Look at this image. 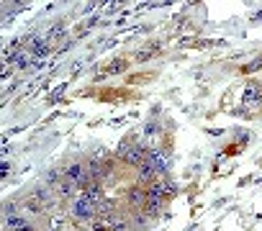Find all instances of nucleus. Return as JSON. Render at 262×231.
Returning <instances> with one entry per match:
<instances>
[{"label":"nucleus","mask_w":262,"mask_h":231,"mask_svg":"<svg viewBox=\"0 0 262 231\" xmlns=\"http://www.w3.org/2000/svg\"><path fill=\"white\" fill-rule=\"evenodd\" d=\"M175 195H178V188H175L172 182H165V200H167V198H175Z\"/></svg>","instance_id":"obj_14"},{"label":"nucleus","mask_w":262,"mask_h":231,"mask_svg":"<svg viewBox=\"0 0 262 231\" xmlns=\"http://www.w3.org/2000/svg\"><path fill=\"white\" fill-rule=\"evenodd\" d=\"M160 52V47H155L152 44V49H144V52H137V62H147V59H152L155 54Z\"/></svg>","instance_id":"obj_12"},{"label":"nucleus","mask_w":262,"mask_h":231,"mask_svg":"<svg viewBox=\"0 0 262 231\" xmlns=\"http://www.w3.org/2000/svg\"><path fill=\"white\" fill-rule=\"evenodd\" d=\"M121 159H123L128 167H134V170H137V167H142V165L147 162V149H144L142 144H131Z\"/></svg>","instance_id":"obj_4"},{"label":"nucleus","mask_w":262,"mask_h":231,"mask_svg":"<svg viewBox=\"0 0 262 231\" xmlns=\"http://www.w3.org/2000/svg\"><path fill=\"white\" fill-rule=\"evenodd\" d=\"M126 205L131 208V211H144V205H147V188L144 185H131L128 190H126Z\"/></svg>","instance_id":"obj_3"},{"label":"nucleus","mask_w":262,"mask_h":231,"mask_svg":"<svg viewBox=\"0 0 262 231\" xmlns=\"http://www.w3.org/2000/svg\"><path fill=\"white\" fill-rule=\"evenodd\" d=\"M95 216H98V205H93L85 195L70 200V218L75 223H90V221H95Z\"/></svg>","instance_id":"obj_1"},{"label":"nucleus","mask_w":262,"mask_h":231,"mask_svg":"<svg viewBox=\"0 0 262 231\" xmlns=\"http://www.w3.org/2000/svg\"><path fill=\"white\" fill-rule=\"evenodd\" d=\"M165 211V200H155V198H147V205H144V213L149 218H157L160 213Z\"/></svg>","instance_id":"obj_11"},{"label":"nucleus","mask_w":262,"mask_h":231,"mask_svg":"<svg viewBox=\"0 0 262 231\" xmlns=\"http://www.w3.org/2000/svg\"><path fill=\"white\" fill-rule=\"evenodd\" d=\"M64 177H67V180H72V182H77L80 188H85V185L90 182L88 167H85V165H80V162H72V165H67V170H64Z\"/></svg>","instance_id":"obj_5"},{"label":"nucleus","mask_w":262,"mask_h":231,"mask_svg":"<svg viewBox=\"0 0 262 231\" xmlns=\"http://www.w3.org/2000/svg\"><path fill=\"white\" fill-rule=\"evenodd\" d=\"M262 108V85L259 82H247L244 93H242V110L247 115H254Z\"/></svg>","instance_id":"obj_2"},{"label":"nucleus","mask_w":262,"mask_h":231,"mask_svg":"<svg viewBox=\"0 0 262 231\" xmlns=\"http://www.w3.org/2000/svg\"><path fill=\"white\" fill-rule=\"evenodd\" d=\"M147 162L155 167L157 175H165V170H167V157H165L160 149H149V152H147Z\"/></svg>","instance_id":"obj_7"},{"label":"nucleus","mask_w":262,"mask_h":231,"mask_svg":"<svg viewBox=\"0 0 262 231\" xmlns=\"http://www.w3.org/2000/svg\"><path fill=\"white\" fill-rule=\"evenodd\" d=\"M262 67V57L259 59H254L252 64H247V67H242V72H254V70H259Z\"/></svg>","instance_id":"obj_15"},{"label":"nucleus","mask_w":262,"mask_h":231,"mask_svg":"<svg viewBox=\"0 0 262 231\" xmlns=\"http://www.w3.org/2000/svg\"><path fill=\"white\" fill-rule=\"evenodd\" d=\"M21 231H34V226H26V228H21Z\"/></svg>","instance_id":"obj_16"},{"label":"nucleus","mask_w":262,"mask_h":231,"mask_svg":"<svg viewBox=\"0 0 262 231\" xmlns=\"http://www.w3.org/2000/svg\"><path fill=\"white\" fill-rule=\"evenodd\" d=\"M26 226H31L24 216H18V213H11V216H6V223H3V231H21V228H26Z\"/></svg>","instance_id":"obj_10"},{"label":"nucleus","mask_w":262,"mask_h":231,"mask_svg":"<svg viewBox=\"0 0 262 231\" xmlns=\"http://www.w3.org/2000/svg\"><path fill=\"white\" fill-rule=\"evenodd\" d=\"M128 67V62L126 59H113L111 64H108V72H123Z\"/></svg>","instance_id":"obj_13"},{"label":"nucleus","mask_w":262,"mask_h":231,"mask_svg":"<svg viewBox=\"0 0 262 231\" xmlns=\"http://www.w3.org/2000/svg\"><path fill=\"white\" fill-rule=\"evenodd\" d=\"M157 177H160V175L155 172V167H152L149 162H144L142 167H137V180H139V185H144V188H147V185H149V182H155Z\"/></svg>","instance_id":"obj_8"},{"label":"nucleus","mask_w":262,"mask_h":231,"mask_svg":"<svg viewBox=\"0 0 262 231\" xmlns=\"http://www.w3.org/2000/svg\"><path fill=\"white\" fill-rule=\"evenodd\" d=\"M82 195L93 203V205H100L105 200V193H103V182L100 180H90L85 188H82Z\"/></svg>","instance_id":"obj_6"},{"label":"nucleus","mask_w":262,"mask_h":231,"mask_svg":"<svg viewBox=\"0 0 262 231\" xmlns=\"http://www.w3.org/2000/svg\"><path fill=\"white\" fill-rule=\"evenodd\" d=\"M77 190H80V185L77 182H72V180H62V182H57V193L62 195V198H67V200H75L77 198Z\"/></svg>","instance_id":"obj_9"}]
</instances>
